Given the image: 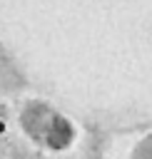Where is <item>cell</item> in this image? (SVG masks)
I'll use <instances>...</instances> for the list:
<instances>
[{"label": "cell", "instance_id": "cell-1", "mask_svg": "<svg viewBox=\"0 0 152 159\" xmlns=\"http://www.w3.org/2000/svg\"><path fill=\"white\" fill-rule=\"evenodd\" d=\"M132 159H152V134H147L132 152Z\"/></svg>", "mask_w": 152, "mask_h": 159}]
</instances>
